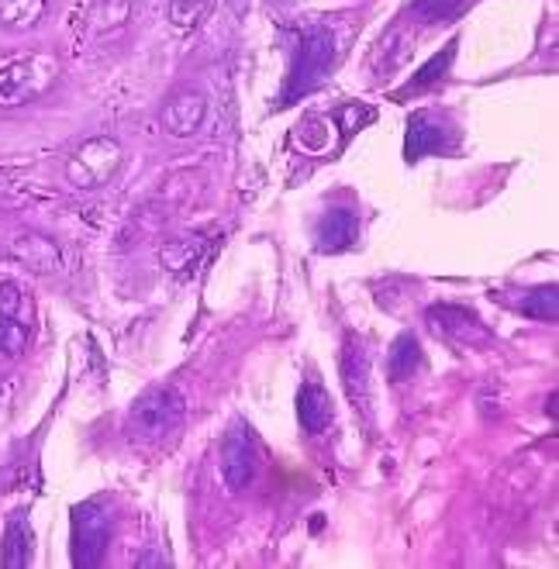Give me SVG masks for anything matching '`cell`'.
Instances as JSON below:
<instances>
[{
	"label": "cell",
	"mask_w": 559,
	"mask_h": 569,
	"mask_svg": "<svg viewBox=\"0 0 559 569\" xmlns=\"http://www.w3.org/2000/svg\"><path fill=\"white\" fill-rule=\"evenodd\" d=\"M452 56H456V42H449V46H446V52H442V56H436V59H432L429 66H425V70H418V77H415V80H411V83H408V87L401 90V97H405V93H421L425 87L439 83V80H442V73L449 70Z\"/></svg>",
	"instance_id": "cell-17"
},
{
	"label": "cell",
	"mask_w": 559,
	"mask_h": 569,
	"mask_svg": "<svg viewBox=\"0 0 559 569\" xmlns=\"http://www.w3.org/2000/svg\"><path fill=\"white\" fill-rule=\"evenodd\" d=\"M208 4L211 0H170V21L177 28H197L201 24V18L208 14Z\"/></svg>",
	"instance_id": "cell-19"
},
{
	"label": "cell",
	"mask_w": 559,
	"mask_h": 569,
	"mask_svg": "<svg viewBox=\"0 0 559 569\" xmlns=\"http://www.w3.org/2000/svg\"><path fill=\"white\" fill-rule=\"evenodd\" d=\"M121 146L118 139H90L77 149V156L66 162V180H70L77 190H97V187H104L114 173H118V166H121Z\"/></svg>",
	"instance_id": "cell-4"
},
{
	"label": "cell",
	"mask_w": 559,
	"mask_h": 569,
	"mask_svg": "<svg viewBox=\"0 0 559 569\" xmlns=\"http://www.w3.org/2000/svg\"><path fill=\"white\" fill-rule=\"evenodd\" d=\"M332 59H336V42H332V31L325 28H308L298 52H293V66H290V77L280 97V108L293 104L298 97H308L311 90L321 87V80L332 70Z\"/></svg>",
	"instance_id": "cell-1"
},
{
	"label": "cell",
	"mask_w": 559,
	"mask_h": 569,
	"mask_svg": "<svg viewBox=\"0 0 559 569\" xmlns=\"http://www.w3.org/2000/svg\"><path fill=\"white\" fill-rule=\"evenodd\" d=\"M183 421V397L177 387L146 390L128 411V439L136 442H159Z\"/></svg>",
	"instance_id": "cell-2"
},
{
	"label": "cell",
	"mask_w": 559,
	"mask_h": 569,
	"mask_svg": "<svg viewBox=\"0 0 559 569\" xmlns=\"http://www.w3.org/2000/svg\"><path fill=\"white\" fill-rule=\"evenodd\" d=\"M336 118L342 121V136H352V131H359L363 124H370V121H373V111H370V108H363V104H346Z\"/></svg>",
	"instance_id": "cell-21"
},
{
	"label": "cell",
	"mask_w": 559,
	"mask_h": 569,
	"mask_svg": "<svg viewBox=\"0 0 559 569\" xmlns=\"http://www.w3.org/2000/svg\"><path fill=\"white\" fill-rule=\"evenodd\" d=\"M59 62L52 56H24L0 66V108H24L52 90Z\"/></svg>",
	"instance_id": "cell-3"
},
{
	"label": "cell",
	"mask_w": 559,
	"mask_h": 569,
	"mask_svg": "<svg viewBox=\"0 0 559 569\" xmlns=\"http://www.w3.org/2000/svg\"><path fill=\"white\" fill-rule=\"evenodd\" d=\"M31 531H28V521L14 518L4 531V559H0V566L8 569H21L31 562Z\"/></svg>",
	"instance_id": "cell-15"
},
{
	"label": "cell",
	"mask_w": 559,
	"mask_h": 569,
	"mask_svg": "<svg viewBox=\"0 0 559 569\" xmlns=\"http://www.w3.org/2000/svg\"><path fill=\"white\" fill-rule=\"evenodd\" d=\"M46 18V0H0V28L31 31Z\"/></svg>",
	"instance_id": "cell-14"
},
{
	"label": "cell",
	"mask_w": 559,
	"mask_h": 569,
	"mask_svg": "<svg viewBox=\"0 0 559 569\" xmlns=\"http://www.w3.org/2000/svg\"><path fill=\"white\" fill-rule=\"evenodd\" d=\"M24 342H28V325L18 318V315H8L0 318V356H18L24 352Z\"/></svg>",
	"instance_id": "cell-18"
},
{
	"label": "cell",
	"mask_w": 559,
	"mask_h": 569,
	"mask_svg": "<svg viewBox=\"0 0 559 569\" xmlns=\"http://www.w3.org/2000/svg\"><path fill=\"white\" fill-rule=\"evenodd\" d=\"M467 0H415L411 11L421 18V21H449L463 11Z\"/></svg>",
	"instance_id": "cell-20"
},
{
	"label": "cell",
	"mask_w": 559,
	"mask_h": 569,
	"mask_svg": "<svg viewBox=\"0 0 559 569\" xmlns=\"http://www.w3.org/2000/svg\"><path fill=\"white\" fill-rule=\"evenodd\" d=\"M456 146V128L446 114L436 111H418L408 121V139H405V156L408 162H418L425 156H442L452 152Z\"/></svg>",
	"instance_id": "cell-6"
},
{
	"label": "cell",
	"mask_w": 559,
	"mask_h": 569,
	"mask_svg": "<svg viewBox=\"0 0 559 569\" xmlns=\"http://www.w3.org/2000/svg\"><path fill=\"white\" fill-rule=\"evenodd\" d=\"M521 315L539 318V321H556L559 318V300H556V287H536L529 293H521V300L515 305Z\"/></svg>",
	"instance_id": "cell-16"
},
{
	"label": "cell",
	"mask_w": 559,
	"mask_h": 569,
	"mask_svg": "<svg viewBox=\"0 0 559 569\" xmlns=\"http://www.w3.org/2000/svg\"><path fill=\"white\" fill-rule=\"evenodd\" d=\"M18 311H21V290L14 283H4L0 287V318L18 315Z\"/></svg>",
	"instance_id": "cell-22"
},
{
	"label": "cell",
	"mask_w": 559,
	"mask_h": 569,
	"mask_svg": "<svg viewBox=\"0 0 559 569\" xmlns=\"http://www.w3.org/2000/svg\"><path fill=\"white\" fill-rule=\"evenodd\" d=\"M259 470V452H256V439L246 425H236L232 431L224 435V446H221V473L224 483L232 490H246L252 483Z\"/></svg>",
	"instance_id": "cell-7"
},
{
	"label": "cell",
	"mask_w": 559,
	"mask_h": 569,
	"mask_svg": "<svg viewBox=\"0 0 559 569\" xmlns=\"http://www.w3.org/2000/svg\"><path fill=\"white\" fill-rule=\"evenodd\" d=\"M111 539V518L101 500H87L73 511V562L97 566Z\"/></svg>",
	"instance_id": "cell-5"
},
{
	"label": "cell",
	"mask_w": 559,
	"mask_h": 569,
	"mask_svg": "<svg viewBox=\"0 0 559 569\" xmlns=\"http://www.w3.org/2000/svg\"><path fill=\"white\" fill-rule=\"evenodd\" d=\"M342 380H346V393L352 405L370 415V405H373V380H370V352L363 346V339H352L346 342V352H342Z\"/></svg>",
	"instance_id": "cell-9"
},
{
	"label": "cell",
	"mask_w": 559,
	"mask_h": 569,
	"mask_svg": "<svg viewBox=\"0 0 559 569\" xmlns=\"http://www.w3.org/2000/svg\"><path fill=\"white\" fill-rule=\"evenodd\" d=\"M204 114H208V100L201 93L187 90V93H177L162 104V128L177 139H187L204 124Z\"/></svg>",
	"instance_id": "cell-10"
},
{
	"label": "cell",
	"mask_w": 559,
	"mask_h": 569,
	"mask_svg": "<svg viewBox=\"0 0 559 569\" xmlns=\"http://www.w3.org/2000/svg\"><path fill=\"white\" fill-rule=\"evenodd\" d=\"M359 236V218L346 208L328 211L318 224V249L321 252H342L356 242Z\"/></svg>",
	"instance_id": "cell-11"
},
{
	"label": "cell",
	"mask_w": 559,
	"mask_h": 569,
	"mask_svg": "<svg viewBox=\"0 0 559 569\" xmlns=\"http://www.w3.org/2000/svg\"><path fill=\"white\" fill-rule=\"evenodd\" d=\"M429 325L436 335H442L446 342H456L463 349H473V346H483L490 335L487 328L480 325V318L473 311H463V308H429Z\"/></svg>",
	"instance_id": "cell-8"
},
{
	"label": "cell",
	"mask_w": 559,
	"mask_h": 569,
	"mask_svg": "<svg viewBox=\"0 0 559 569\" xmlns=\"http://www.w3.org/2000/svg\"><path fill=\"white\" fill-rule=\"evenodd\" d=\"M298 418H301V428L308 435H321L328 425H332V397H328L325 387L318 383H305L301 393H298Z\"/></svg>",
	"instance_id": "cell-12"
},
{
	"label": "cell",
	"mask_w": 559,
	"mask_h": 569,
	"mask_svg": "<svg viewBox=\"0 0 559 569\" xmlns=\"http://www.w3.org/2000/svg\"><path fill=\"white\" fill-rule=\"evenodd\" d=\"M418 366H421V346H418V339H415L411 331L398 335V339H393V346H390V352H387V380L390 383H405V380L415 377Z\"/></svg>",
	"instance_id": "cell-13"
}]
</instances>
